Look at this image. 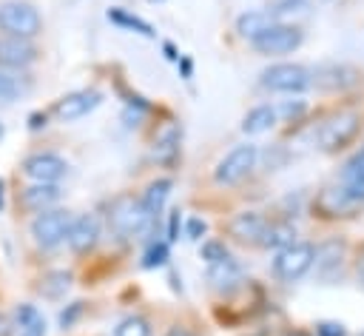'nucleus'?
<instances>
[{
    "mask_svg": "<svg viewBox=\"0 0 364 336\" xmlns=\"http://www.w3.org/2000/svg\"><path fill=\"white\" fill-rule=\"evenodd\" d=\"M355 273H358V279H361V285H364V248H361V253H358V262H355Z\"/></svg>",
    "mask_w": 364,
    "mask_h": 336,
    "instance_id": "nucleus-38",
    "label": "nucleus"
},
{
    "mask_svg": "<svg viewBox=\"0 0 364 336\" xmlns=\"http://www.w3.org/2000/svg\"><path fill=\"white\" fill-rule=\"evenodd\" d=\"M165 54H168V60H176V51H173L171 43H165Z\"/></svg>",
    "mask_w": 364,
    "mask_h": 336,
    "instance_id": "nucleus-40",
    "label": "nucleus"
},
{
    "mask_svg": "<svg viewBox=\"0 0 364 336\" xmlns=\"http://www.w3.org/2000/svg\"><path fill=\"white\" fill-rule=\"evenodd\" d=\"M208 282L213 290H222V293H230L233 288H239L242 282V268L233 256H222L219 262H210L208 265Z\"/></svg>",
    "mask_w": 364,
    "mask_h": 336,
    "instance_id": "nucleus-17",
    "label": "nucleus"
},
{
    "mask_svg": "<svg viewBox=\"0 0 364 336\" xmlns=\"http://www.w3.org/2000/svg\"><path fill=\"white\" fill-rule=\"evenodd\" d=\"M65 171H68V162L48 151H40V154H31L23 159V174L31 182H60L65 177Z\"/></svg>",
    "mask_w": 364,
    "mask_h": 336,
    "instance_id": "nucleus-12",
    "label": "nucleus"
},
{
    "mask_svg": "<svg viewBox=\"0 0 364 336\" xmlns=\"http://www.w3.org/2000/svg\"><path fill=\"white\" fill-rule=\"evenodd\" d=\"M304 108H307V105H304V100H296V103H284L276 114H282V117H287V120H290V117H293V120H299V117L304 114Z\"/></svg>",
    "mask_w": 364,
    "mask_h": 336,
    "instance_id": "nucleus-33",
    "label": "nucleus"
},
{
    "mask_svg": "<svg viewBox=\"0 0 364 336\" xmlns=\"http://www.w3.org/2000/svg\"><path fill=\"white\" fill-rule=\"evenodd\" d=\"M3 196H6V182L0 179V211H3Z\"/></svg>",
    "mask_w": 364,
    "mask_h": 336,
    "instance_id": "nucleus-42",
    "label": "nucleus"
},
{
    "mask_svg": "<svg viewBox=\"0 0 364 336\" xmlns=\"http://www.w3.org/2000/svg\"><path fill=\"white\" fill-rule=\"evenodd\" d=\"M0 31L34 40L43 31V17L28 0H3L0 3Z\"/></svg>",
    "mask_w": 364,
    "mask_h": 336,
    "instance_id": "nucleus-2",
    "label": "nucleus"
},
{
    "mask_svg": "<svg viewBox=\"0 0 364 336\" xmlns=\"http://www.w3.org/2000/svg\"><path fill=\"white\" fill-rule=\"evenodd\" d=\"M65 242H68L71 253H77V256L91 253L97 248V242H100V216L91 214V211L88 214H80V216H71Z\"/></svg>",
    "mask_w": 364,
    "mask_h": 336,
    "instance_id": "nucleus-11",
    "label": "nucleus"
},
{
    "mask_svg": "<svg viewBox=\"0 0 364 336\" xmlns=\"http://www.w3.org/2000/svg\"><path fill=\"white\" fill-rule=\"evenodd\" d=\"M259 162V148L253 142H242V145H233L213 168V179L219 185H239L242 179H247L253 174Z\"/></svg>",
    "mask_w": 364,
    "mask_h": 336,
    "instance_id": "nucleus-3",
    "label": "nucleus"
},
{
    "mask_svg": "<svg viewBox=\"0 0 364 336\" xmlns=\"http://www.w3.org/2000/svg\"><path fill=\"white\" fill-rule=\"evenodd\" d=\"M3 134H6V128H3V122H0V140H3Z\"/></svg>",
    "mask_w": 364,
    "mask_h": 336,
    "instance_id": "nucleus-44",
    "label": "nucleus"
},
{
    "mask_svg": "<svg viewBox=\"0 0 364 336\" xmlns=\"http://www.w3.org/2000/svg\"><path fill=\"white\" fill-rule=\"evenodd\" d=\"M168 194H171V179H168V177H159V179L148 182V188H145V194H142L139 199H142V205L148 208V214L159 216V211H162Z\"/></svg>",
    "mask_w": 364,
    "mask_h": 336,
    "instance_id": "nucleus-26",
    "label": "nucleus"
},
{
    "mask_svg": "<svg viewBox=\"0 0 364 336\" xmlns=\"http://www.w3.org/2000/svg\"><path fill=\"white\" fill-rule=\"evenodd\" d=\"M276 108L273 105H256V108H250L247 114H245V120H242V131L245 134H264L267 128H273L276 125Z\"/></svg>",
    "mask_w": 364,
    "mask_h": 336,
    "instance_id": "nucleus-21",
    "label": "nucleus"
},
{
    "mask_svg": "<svg viewBox=\"0 0 364 336\" xmlns=\"http://www.w3.org/2000/svg\"><path fill=\"white\" fill-rule=\"evenodd\" d=\"M154 219L156 216L148 214L142 199L134 196V194H119L108 205V228L119 239H139V236H145L154 228Z\"/></svg>",
    "mask_w": 364,
    "mask_h": 336,
    "instance_id": "nucleus-1",
    "label": "nucleus"
},
{
    "mask_svg": "<svg viewBox=\"0 0 364 336\" xmlns=\"http://www.w3.org/2000/svg\"><path fill=\"white\" fill-rule=\"evenodd\" d=\"M179 239V211H171L168 216V242H176Z\"/></svg>",
    "mask_w": 364,
    "mask_h": 336,
    "instance_id": "nucleus-35",
    "label": "nucleus"
},
{
    "mask_svg": "<svg viewBox=\"0 0 364 336\" xmlns=\"http://www.w3.org/2000/svg\"><path fill=\"white\" fill-rule=\"evenodd\" d=\"M46 120H48V114H46V111H37V114H31V117H28V128H31V131L46 128Z\"/></svg>",
    "mask_w": 364,
    "mask_h": 336,
    "instance_id": "nucleus-37",
    "label": "nucleus"
},
{
    "mask_svg": "<svg viewBox=\"0 0 364 336\" xmlns=\"http://www.w3.org/2000/svg\"><path fill=\"white\" fill-rule=\"evenodd\" d=\"M284 336H310V333H304V330H290V333H284Z\"/></svg>",
    "mask_w": 364,
    "mask_h": 336,
    "instance_id": "nucleus-43",
    "label": "nucleus"
},
{
    "mask_svg": "<svg viewBox=\"0 0 364 336\" xmlns=\"http://www.w3.org/2000/svg\"><path fill=\"white\" fill-rule=\"evenodd\" d=\"M11 327H14L17 336H46V319H43V313H40L34 305H28V302H23V305L14 308Z\"/></svg>",
    "mask_w": 364,
    "mask_h": 336,
    "instance_id": "nucleus-18",
    "label": "nucleus"
},
{
    "mask_svg": "<svg viewBox=\"0 0 364 336\" xmlns=\"http://www.w3.org/2000/svg\"><path fill=\"white\" fill-rule=\"evenodd\" d=\"M310 268H313V245L310 242H290V245L279 248V253L273 259V273L284 282L301 279Z\"/></svg>",
    "mask_w": 364,
    "mask_h": 336,
    "instance_id": "nucleus-7",
    "label": "nucleus"
},
{
    "mask_svg": "<svg viewBox=\"0 0 364 336\" xmlns=\"http://www.w3.org/2000/svg\"><path fill=\"white\" fill-rule=\"evenodd\" d=\"M344 253H347V245L341 239H324L318 248H313V265H316V273L321 279H333L341 273V265H344Z\"/></svg>",
    "mask_w": 364,
    "mask_h": 336,
    "instance_id": "nucleus-16",
    "label": "nucleus"
},
{
    "mask_svg": "<svg viewBox=\"0 0 364 336\" xmlns=\"http://www.w3.org/2000/svg\"><path fill=\"white\" fill-rule=\"evenodd\" d=\"M114 336H151V325L145 316H128L117 325Z\"/></svg>",
    "mask_w": 364,
    "mask_h": 336,
    "instance_id": "nucleus-29",
    "label": "nucleus"
},
{
    "mask_svg": "<svg viewBox=\"0 0 364 336\" xmlns=\"http://www.w3.org/2000/svg\"><path fill=\"white\" fill-rule=\"evenodd\" d=\"M60 185L57 182H31L17 194V202L28 214H43L60 202Z\"/></svg>",
    "mask_w": 364,
    "mask_h": 336,
    "instance_id": "nucleus-14",
    "label": "nucleus"
},
{
    "mask_svg": "<svg viewBox=\"0 0 364 336\" xmlns=\"http://www.w3.org/2000/svg\"><path fill=\"white\" fill-rule=\"evenodd\" d=\"M185 231H188V236H191V239H202V233L208 231V225H205V219L191 216V219H188V225H185Z\"/></svg>",
    "mask_w": 364,
    "mask_h": 336,
    "instance_id": "nucleus-34",
    "label": "nucleus"
},
{
    "mask_svg": "<svg viewBox=\"0 0 364 336\" xmlns=\"http://www.w3.org/2000/svg\"><path fill=\"white\" fill-rule=\"evenodd\" d=\"M68 288H71V273L68 271H48V273L40 276L37 293L43 299H63Z\"/></svg>",
    "mask_w": 364,
    "mask_h": 336,
    "instance_id": "nucleus-22",
    "label": "nucleus"
},
{
    "mask_svg": "<svg viewBox=\"0 0 364 336\" xmlns=\"http://www.w3.org/2000/svg\"><path fill=\"white\" fill-rule=\"evenodd\" d=\"M293 236H296L293 225H287V222H270L267 225V233L262 239V248H284V245L296 242Z\"/></svg>",
    "mask_w": 364,
    "mask_h": 336,
    "instance_id": "nucleus-28",
    "label": "nucleus"
},
{
    "mask_svg": "<svg viewBox=\"0 0 364 336\" xmlns=\"http://www.w3.org/2000/svg\"><path fill=\"white\" fill-rule=\"evenodd\" d=\"M28 91V85L23 83L20 71H11V68H0V108L3 105H11L17 103L23 94Z\"/></svg>",
    "mask_w": 364,
    "mask_h": 336,
    "instance_id": "nucleus-24",
    "label": "nucleus"
},
{
    "mask_svg": "<svg viewBox=\"0 0 364 336\" xmlns=\"http://www.w3.org/2000/svg\"><path fill=\"white\" fill-rule=\"evenodd\" d=\"M68 225H71V211H65V208H48V211H43V214H37L31 219V239H34L37 248L51 251V248H57V245L65 242Z\"/></svg>",
    "mask_w": 364,
    "mask_h": 336,
    "instance_id": "nucleus-5",
    "label": "nucleus"
},
{
    "mask_svg": "<svg viewBox=\"0 0 364 336\" xmlns=\"http://www.w3.org/2000/svg\"><path fill=\"white\" fill-rule=\"evenodd\" d=\"M310 11V0H279L267 14L273 17V23H284V26H296L293 20L304 17Z\"/></svg>",
    "mask_w": 364,
    "mask_h": 336,
    "instance_id": "nucleus-25",
    "label": "nucleus"
},
{
    "mask_svg": "<svg viewBox=\"0 0 364 336\" xmlns=\"http://www.w3.org/2000/svg\"><path fill=\"white\" fill-rule=\"evenodd\" d=\"M318 336H344V327L333 325V322H321L318 325Z\"/></svg>",
    "mask_w": 364,
    "mask_h": 336,
    "instance_id": "nucleus-36",
    "label": "nucleus"
},
{
    "mask_svg": "<svg viewBox=\"0 0 364 336\" xmlns=\"http://www.w3.org/2000/svg\"><path fill=\"white\" fill-rule=\"evenodd\" d=\"M165 336H191V333H188L185 327H171V330H168Z\"/></svg>",
    "mask_w": 364,
    "mask_h": 336,
    "instance_id": "nucleus-39",
    "label": "nucleus"
},
{
    "mask_svg": "<svg viewBox=\"0 0 364 336\" xmlns=\"http://www.w3.org/2000/svg\"><path fill=\"white\" fill-rule=\"evenodd\" d=\"M165 262H168V242H151L142 256V268H159Z\"/></svg>",
    "mask_w": 364,
    "mask_h": 336,
    "instance_id": "nucleus-30",
    "label": "nucleus"
},
{
    "mask_svg": "<svg viewBox=\"0 0 364 336\" xmlns=\"http://www.w3.org/2000/svg\"><path fill=\"white\" fill-rule=\"evenodd\" d=\"M222 256H228V251H225L222 242H205L202 245V259H208V265L210 262H219Z\"/></svg>",
    "mask_w": 364,
    "mask_h": 336,
    "instance_id": "nucleus-31",
    "label": "nucleus"
},
{
    "mask_svg": "<svg viewBox=\"0 0 364 336\" xmlns=\"http://www.w3.org/2000/svg\"><path fill=\"white\" fill-rule=\"evenodd\" d=\"M358 202L347 196V191L338 185V188H324L316 199V208L321 216H347Z\"/></svg>",
    "mask_w": 364,
    "mask_h": 336,
    "instance_id": "nucleus-19",
    "label": "nucleus"
},
{
    "mask_svg": "<svg viewBox=\"0 0 364 336\" xmlns=\"http://www.w3.org/2000/svg\"><path fill=\"white\" fill-rule=\"evenodd\" d=\"M82 310H85V302H74V305H68V310H63V313H60V327H63V330H65V327H71V325H74V319H77Z\"/></svg>",
    "mask_w": 364,
    "mask_h": 336,
    "instance_id": "nucleus-32",
    "label": "nucleus"
},
{
    "mask_svg": "<svg viewBox=\"0 0 364 336\" xmlns=\"http://www.w3.org/2000/svg\"><path fill=\"white\" fill-rule=\"evenodd\" d=\"M267 225H270L267 216H262L256 211H242L228 222V233L242 245H262Z\"/></svg>",
    "mask_w": 364,
    "mask_h": 336,
    "instance_id": "nucleus-13",
    "label": "nucleus"
},
{
    "mask_svg": "<svg viewBox=\"0 0 364 336\" xmlns=\"http://www.w3.org/2000/svg\"><path fill=\"white\" fill-rule=\"evenodd\" d=\"M108 20H111V23H117L119 28L136 31V34H142V37H154V34H156L151 23H145V20H142V17H136V14H128L125 9H108Z\"/></svg>",
    "mask_w": 364,
    "mask_h": 336,
    "instance_id": "nucleus-27",
    "label": "nucleus"
},
{
    "mask_svg": "<svg viewBox=\"0 0 364 336\" xmlns=\"http://www.w3.org/2000/svg\"><path fill=\"white\" fill-rule=\"evenodd\" d=\"M310 83H316V88H321V91H344V88L358 83V71L350 68V65L327 63V65H318L310 74Z\"/></svg>",
    "mask_w": 364,
    "mask_h": 336,
    "instance_id": "nucleus-15",
    "label": "nucleus"
},
{
    "mask_svg": "<svg viewBox=\"0 0 364 336\" xmlns=\"http://www.w3.org/2000/svg\"><path fill=\"white\" fill-rule=\"evenodd\" d=\"M301 28L299 26H284V23H273L267 31H262L253 43V48L259 54H267V57H276V54H290L301 46Z\"/></svg>",
    "mask_w": 364,
    "mask_h": 336,
    "instance_id": "nucleus-8",
    "label": "nucleus"
},
{
    "mask_svg": "<svg viewBox=\"0 0 364 336\" xmlns=\"http://www.w3.org/2000/svg\"><path fill=\"white\" fill-rule=\"evenodd\" d=\"M341 188L347 191L350 199L364 202V148L344 165V171H341Z\"/></svg>",
    "mask_w": 364,
    "mask_h": 336,
    "instance_id": "nucleus-20",
    "label": "nucleus"
},
{
    "mask_svg": "<svg viewBox=\"0 0 364 336\" xmlns=\"http://www.w3.org/2000/svg\"><path fill=\"white\" fill-rule=\"evenodd\" d=\"M40 60V48L34 40L14 37V34H0V68L11 71H26Z\"/></svg>",
    "mask_w": 364,
    "mask_h": 336,
    "instance_id": "nucleus-9",
    "label": "nucleus"
},
{
    "mask_svg": "<svg viewBox=\"0 0 364 336\" xmlns=\"http://www.w3.org/2000/svg\"><path fill=\"white\" fill-rule=\"evenodd\" d=\"M358 128H361V114L358 111H336L318 125L316 142H318L321 151H338L358 134Z\"/></svg>",
    "mask_w": 364,
    "mask_h": 336,
    "instance_id": "nucleus-4",
    "label": "nucleus"
},
{
    "mask_svg": "<svg viewBox=\"0 0 364 336\" xmlns=\"http://www.w3.org/2000/svg\"><path fill=\"white\" fill-rule=\"evenodd\" d=\"M259 83L267 91H279V94H301L310 85V71L299 63H276L270 68L262 71Z\"/></svg>",
    "mask_w": 364,
    "mask_h": 336,
    "instance_id": "nucleus-6",
    "label": "nucleus"
},
{
    "mask_svg": "<svg viewBox=\"0 0 364 336\" xmlns=\"http://www.w3.org/2000/svg\"><path fill=\"white\" fill-rule=\"evenodd\" d=\"M102 103V94L97 88H82V91H71L65 97H60L51 105V117L57 122H74L80 117H85L88 111H94Z\"/></svg>",
    "mask_w": 364,
    "mask_h": 336,
    "instance_id": "nucleus-10",
    "label": "nucleus"
},
{
    "mask_svg": "<svg viewBox=\"0 0 364 336\" xmlns=\"http://www.w3.org/2000/svg\"><path fill=\"white\" fill-rule=\"evenodd\" d=\"M273 26V17L267 11H245L239 20H236V31L239 37L245 40H256L262 31H267Z\"/></svg>",
    "mask_w": 364,
    "mask_h": 336,
    "instance_id": "nucleus-23",
    "label": "nucleus"
},
{
    "mask_svg": "<svg viewBox=\"0 0 364 336\" xmlns=\"http://www.w3.org/2000/svg\"><path fill=\"white\" fill-rule=\"evenodd\" d=\"M182 71H185V77H191V60H182Z\"/></svg>",
    "mask_w": 364,
    "mask_h": 336,
    "instance_id": "nucleus-41",
    "label": "nucleus"
}]
</instances>
